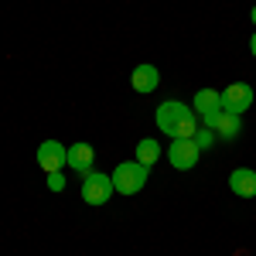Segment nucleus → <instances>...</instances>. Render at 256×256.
Returning <instances> with one entry per match:
<instances>
[{
	"instance_id": "f257e3e1",
	"label": "nucleus",
	"mask_w": 256,
	"mask_h": 256,
	"mask_svg": "<svg viewBox=\"0 0 256 256\" xmlns=\"http://www.w3.org/2000/svg\"><path fill=\"white\" fill-rule=\"evenodd\" d=\"M147 174H150V168L147 164H140V160H123L116 164V171H113V188H116L120 195H137L140 188L147 184Z\"/></svg>"
},
{
	"instance_id": "f03ea898",
	"label": "nucleus",
	"mask_w": 256,
	"mask_h": 256,
	"mask_svg": "<svg viewBox=\"0 0 256 256\" xmlns=\"http://www.w3.org/2000/svg\"><path fill=\"white\" fill-rule=\"evenodd\" d=\"M113 178L110 174H99V171H92V174L82 178V202L86 205H106L110 198H113Z\"/></svg>"
},
{
	"instance_id": "7ed1b4c3",
	"label": "nucleus",
	"mask_w": 256,
	"mask_h": 256,
	"mask_svg": "<svg viewBox=\"0 0 256 256\" xmlns=\"http://www.w3.org/2000/svg\"><path fill=\"white\" fill-rule=\"evenodd\" d=\"M218 96H222V110H226V113L242 116V113L253 106L256 92H253V86H246V82H232V86H229V89H222Z\"/></svg>"
},
{
	"instance_id": "20e7f679",
	"label": "nucleus",
	"mask_w": 256,
	"mask_h": 256,
	"mask_svg": "<svg viewBox=\"0 0 256 256\" xmlns=\"http://www.w3.org/2000/svg\"><path fill=\"white\" fill-rule=\"evenodd\" d=\"M198 158H202V147L195 140H174L171 150H168V160H171L174 171H192L198 164Z\"/></svg>"
},
{
	"instance_id": "39448f33",
	"label": "nucleus",
	"mask_w": 256,
	"mask_h": 256,
	"mask_svg": "<svg viewBox=\"0 0 256 256\" xmlns=\"http://www.w3.org/2000/svg\"><path fill=\"white\" fill-rule=\"evenodd\" d=\"M192 113V106H184V102H178V99H168V102H160L158 106V130H164L168 137H174V130H178V123Z\"/></svg>"
},
{
	"instance_id": "423d86ee",
	"label": "nucleus",
	"mask_w": 256,
	"mask_h": 256,
	"mask_svg": "<svg viewBox=\"0 0 256 256\" xmlns=\"http://www.w3.org/2000/svg\"><path fill=\"white\" fill-rule=\"evenodd\" d=\"M65 164H68L72 171H79L82 178L92 174V164H96L92 144H72V147H65Z\"/></svg>"
},
{
	"instance_id": "0eeeda50",
	"label": "nucleus",
	"mask_w": 256,
	"mask_h": 256,
	"mask_svg": "<svg viewBox=\"0 0 256 256\" xmlns=\"http://www.w3.org/2000/svg\"><path fill=\"white\" fill-rule=\"evenodd\" d=\"M38 168L44 171V174L65 168V147H62L58 140H44V144L38 147Z\"/></svg>"
},
{
	"instance_id": "6e6552de",
	"label": "nucleus",
	"mask_w": 256,
	"mask_h": 256,
	"mask_svg": "<svg viewBox=\"0 0 256 256\" xmlns=\"http://www.w3.org/2000/svg\"><path fill=\"white\" fill-rule=\"evenodd\" d=\"M160 82V72L154 68V65H137L134 68V76H130V86H134V92H140V96H147V92H154Z\"/></svg>"
},
{
	"instance_id": "1a4fd4ad",
	"label": "nucleus",
	"mask_w": 256,
	"mask_h": 256,
	"mask_svg": "<svg viewBox=\"0 0 256 256\" xmlns=\"http://www.w3.org/2000/svg\"><path fill=\"white\" fill-rule=\"evenodd\" d=\"M229 188H232L239 198H256V171L236 168V171L229 174Z\"/></svg>"
},
{
	"instance_id": "9d476101",
	"label": "nucleus",
	"mask_w": 256,
	"mask_h": 256,
	"mask_svg": "<svg viewBox=\"0 0 256 256\" xmlns=\"http://www.w3.org/2000/svg\"><path fill=\"white\" fill-rule=\"evenodd\" d=\"M195 113L208 116V113H222V96L216 89H198L195 92Z\"/></svg>"
},
{
	"instance_id": "9b49d317",
	"label": "nucleus",
	"mask_w": 256,
	"mask_h": 256,
	"mask_svg": "<svg viewBox=\"0 0 256 256\" xmlns=\"http://www.w3.org/2000/svg\"><path fill=\"white\" fill-rule=\"evenodd\" d=\"M212 130H216L218 137H226V140H232L239 134V130H242V126H239V116L236 113H226V110H222V113H218V120H216V126H212Z\"/></svg>"
},
{
	"instance_id": "f8f14e48",
	"label": "nucleus",
	"mask_w": 256,
	"mask_h": 256,
	"mask_svg": "<svg viewBox=\"0 0 256 256\" xmlns=\"http://www.w3.org/2000/svg\"><path fill=\"white\" fill-rule=\"evenodd\" d=\"M160 158V147H158V140H140L137 144V160L140 164H147V168H154V160Z\"/></svg>"
},
{
	"instance_id": "ddd939ff",
	"label": "nucleus",
	"mask_w": 256,
	"mask_h": 256,
	"mask_svg": "<svg viewBox=\"0 0 256 256\" xmlns=\"http://www.w3.org/2000/svg\"><path fill=\"white\" fill-rule=\"evenodd\" d=\"M195 144H198V147H202V150H208V147L216 144V134H212L208 126H202V130H198V134H195Z\"/></svg>"
},
{
	"instance_id": "4468645a",
	"label": "nucleus",
	"mask_w": 256,
	"mask_h": 256,
	"mask_svg": "<svg viewBox=\"0 0 256 256\" xmlns=\"http://www.w3.org/2000/svg\"><path fill=\"white\" fill-rule=\"evenodd\" d=\"M48 188H52V192H62V188H65V178H62V171H52V174H48Z\"/></svg>"
},
{
	"instance_id": "2eb2a0df",
	"label": "nucleus",
	"mask_w": 256,
	"mask_h": 256,
	"mask_svg": "<svg viewBox=\"0 0 256 256\" xmlns=\"http://www.w3.org/2000/svg\"><path fill=\"white\" fill-rule=\"evenodd\" d=\"M250 52H253V58H256V34H253V41H250Z\"/></svg>"
},
{
	"instance_id": "dca6fc26",
	"label": "nucleus",
	"mask_w": 256,
	"mask_h": 256,
	"mask_svg": "<svg viewBox=\"0 0 256 256\" xmlns=\"http://www.w3.org/2000/svg\"><path fill=\"white\" fill-rule=\"evenodd\" d=\"M250 18H253V24H256V7H253V10H250Z\"/></svg>"
}]
</instances>
